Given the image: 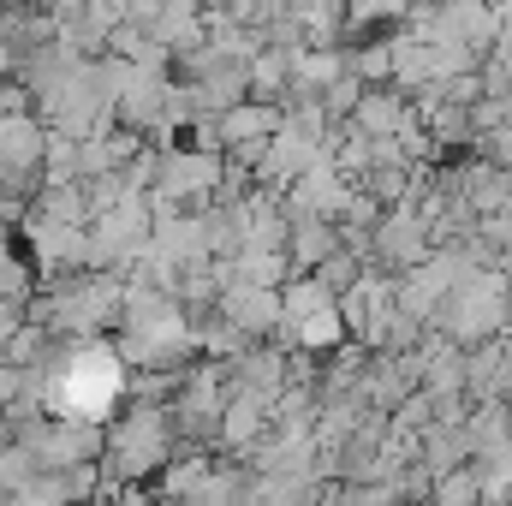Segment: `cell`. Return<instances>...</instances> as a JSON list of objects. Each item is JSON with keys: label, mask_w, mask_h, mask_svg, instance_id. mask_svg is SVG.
Wrapping results in <instances>:
<instances>
[{"label": "cell", "mask_w": 512, "mask_h": 506, "mask_svg": "<svg viewBox=\"0 0 512 506\" xmlns=\"http://www.w3.org/2000/svg\"><path fill=\"white\" fill-rule=\"evenodd\" d=\"M405 120H411V102L399 84H364L352 102V131H364V137H393Z\"/></svg>", "instance_id": "6da1fadb"}]
</instances>
